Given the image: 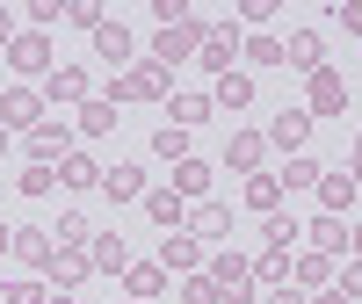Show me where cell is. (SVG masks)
Here are the masks:
<instances>
[{"label":"cell","instance_id":"cell-1","mask_svg":"<svg viewBox=\"0 0 362 304\" xmlns=\"http://www.w3.org/2000/svg\"><path fill=\"white\" fill-rule=\"evenodd\" d=\"M203 22H210V15H189V22H174V29H160V37H153V66H160V73H174L181 58H196Z\"/></svg>","mask_w":362,"mask_h":304},{"label":"cell","instance_id":"cell-2","mask_svg":"<svg viewBox=\"0 0 362 304\" xmlns=\"http://www.w3.org/2000/svg\"><path fill=\"white\" fill-rule=\"evenodd\" d=\"M203 276L225 290V304H254V261H247V254H218Z\"/></svg>","mask_w":362,"mask_h":304},{"label":"cell","instance_id":"cell-3","mask_svg":"<svg viewBox=\"0 0 362 304\" xmlns=\"http://www.w3.org/2000/svg\"><path fill=\"white\" fill-rule=\"evenodd\" d=\"M153 261L167 268V276H196V268H203V239H196V232H167Z\"/></svg>","mask_w":362,"mask_h":304},{"label":"cell","instance_id":"cell-4","mask_svg":"<svg viewBox=\"0 0 362 304\" xmlns=\"http://www.w3.org/2000/svg\"><path fill=\"white\" fill-rule=\"evenodd\" d=\"M196 58H203V66L210 73H232V58H239V37H232V22H203V44H196Z\"/></svg>","mask_w":362,"mask_h":304},{"label":"cell","instance_id":"cell-5","mask_svg":"<svg viewBox=\"0 0 362 304\" xmlns=\"http://www.w3.org/2000/svg\"><path fill=\"white\" fill-rule=\"evenodd\" d=\"M0 124L8 131H37L44 124V95L37 87H8V95H0Z\"/></svg>","mask_w":362,"mask_h":304},{"label":"cell","instance_id":"cell-6","mask_svg":"<svg viewBox=\"0 0 362 304\" xmlns=\"http://www.w3.org/2000/svg\"><path fill=\"white\" fill-rule=\"evenodd\" d=\"M116 102H167V73L160 66H131L116 80Z\"/></svg>","mask_w":362,"mask_h":304},{"label":"cell","instance_id":"cell-7","mask_svg":"<svg viewBox=\"0 0 362 304\" xmlns=\"http://www.w3.org/2000/svg\"><path fill=\"white\" fill-rule=\"evenodd\" d=\"M305 138H312V109H276V124H268V145H283L290 160L305 152Z\"/></svg>","mask_w":362,"mask_h":304},{"label":"cell","instance_id":"cell-8","mask_svg":"<svg viewBox=\"0 0 362 304\" xmlns=\"http://www.w3.org/2000/svg\"><path fill=\"white\" fill-rule=\"evenodd\" d=\"M283 66H297V73H326V44H319V29H297V37L283 44Z\"/></svg>","mask_w":362,"mask_h":304},{"label":"cell","instance_id":"cell-9","mask_svg":"<svg viewBox=\"0 0 362 304\" xmlns=\"http://www.w3.org/2000/svg\"><path fill=\"white\" fill-rule=\"evenodd\" d=\"M66 152H73V131H66V124H51V116H44V124L29 131V160H37V167L66 160Z\"/></svg>","mask_w":362,"mask_h":304},{"label":"cell","instance_id":"cell-10","mask_svg":"<svg viewBox=\"0 0 362 304\" xmlns=\"http://www.w3.org/2000/svg\"><path fill=\"white\" fill-rule=\"evenodd\" d=\"M8 66H15L22 80H29V73H44V80H51V44L29 29V37H15V44H8Z\"/></svg>","mask_w":362,"mask_h":304},{"label":"cell","instance_id":"cell-11","mask_svg":"<svg viewBox=\"0 0 362 304\" xmlns=\"http://www.w3.org/2000/svg\"><path fill=\"white\" fill-rule=\"evenodd\" d=\"M87 261H95V276H124L131 268V247L116 232H95V247H87Z\"/></svg>","mask_w":362,"mask_h":304},{"label":"cell","instance_id":"cell-12","mask_svg":"<svg viewBox=\"0 0 362 304\" xmlns=\"http://www.w3.org/2000/svg\"><path fill=\"white\" fill-rule=\"evenodd\" d=\"M189 232H196V239H225V232H232V203H210V196H203V203L189 210Z\"/></svg>","mask_w":362,"mask_h":304},{"label":"cell","instance_id":"cell-13","mask_svg":"<svg viewBox=\"0 0 362 304\" xmlns=\"http://www.w3.org/2000/svg\"><path fill=\"white\" fill-rule=\"evenodd\" d=\"M124 290H131V304L160 297V290H167V268H160V261H131V268H124Z\"/></svg>","mask_w":362,"mask_h":304},{"label":"cell","instance_id":"cell-14","mask_svg":"<svg viewBox=\"0 0 362 304\" xmlns=\"http://www.w3.org/2000/svg\"><path fill=\"white\" fill-rule=\"evenodd\" d=\"M95 51L109 58V66H131V58H138V44H131L124 22H102V29H95Z\"/></svg>","mask_w":362,"mask_h":304},{"label":"cell","instance_id":"cell-15","mask_svg":"<svg viewBox=\"0 0 362 304\" xmlns=\"http://www.w3.org/2000/svg\"><path fill=\"white\" fill-rule=\"evenodd\" d=\"M145 218H153V225H167V232H174V225H189V203H181L174 189H145Z\"/></svg>","mask_w":362,"mask_h":304},{"label":"cell","instance_id":"cell-16","mask_svg":"<svg viewBox=\"0 0 362 304\" xmlns=\"http://www.w3.org/2000/svg\"><path fill=\"white\" fill-rule=\"evenodd\" d=\"M261 152H268V138H261V131H239V138L225 145V167H239V174H261Z\"/></svg>","mask_w":362,"mask_h":304},{"label":"cell","instance_id":"cell-17","mask_svg":"<svg viewBox=\"0 0 362 304\" xmlns=\"http://www.w3.org/2000/svg\"><path fill=\"white\" fill-rule=\"evenodd\" d=\"M58 181H66V189H102V160H87V152H66V160H58Z\"/></svg>","mask_w":362,"mask_h":304},{"label":"cell","instance_id":"cell-18","mask_svg":"<svg viewBox=\"0 0 362 304\" xmlns=\"http://www.w3.org/2000/svg\"><path fill=\"white\" fill-rule=\"evenodd\" d=\"M247 210L276 218V210H283V181H276V174H247Z\"/></svg>","mask_w":362,"mask_h":304},{"label":"cell","instance_id":"cell-19","mask_svg":"<svg viewBox=\"0 0 362 304\" xmlns=\"http://www.w3.org/2000/svg\"><path fill=\"white\" fill-rule=\"evenodd\" d=\"M44 95H51V102H87V73H80V66H51Z\"/></svg>","mask_w":362,"mask_h":304},{"label":"cell","instance_id":"cell-20","mask_svg":"<svg viewBox=\"0 0 362 304\" xmlns=\"http://www.w3.org/2000/svg\"><path fill=\"white\" fill-rule=\"evenodd\" d=\"M341 102H348L341 73H312V116H341Z\"/></svg>","mask_w":362,"mask_h":304},{"label":"cell","instance_id":"cell-21","mask_svg":"<svg viewBox=\"0 0 362 304\" xmlns=\"http://www.w3.org/2000/svg\"><path fill=\"white\" fill-rule=\"evenodd\" d=\"M15 261H29V268H51V232H37V225H29V232H15V247H8Z\"/></svg>","mask_w":362,"mask_h":304},{"label":"cell","instance_id":"cell-22","mask_svg":"<svg viewBox=\"0 0 362 304\" xmlns=\"http://www.w3.org/2000/svg\"><path fill=\"white\" fill-rule=\"evenodd\" d=\"M58 239H66L73 254H87L95 247V218H87V210H66V218H58Z\"/></svg>","mask_w":362,"mask_h":304},{"label":"cell","instance_id":"cell-23","mask_svg":"<svg viewBox=\"0 0 362 304\" xmlns=\"http://www.w3.org/2000/svg\"><path fill=\"white\" fill-rule=\"evenodd\" d=\"M319 196H326V218H341L355 203V174H319Z\"/></svg>","mask_w":362,"mask_h":304},{"label":"cell","instance_id":"cell-24","mask_svg":"<svg viewBox=\"0 0 362 304\" xmlns=\"http://www.w3.org/2000/svg\"><path fill=\"white\" fill-rule=\"evenodd\" d=\"M319 174H326V167L312 160V152H297L290 167H276V181H283V189H319Z\"/></svg>","mask_w":362,"mask_h":304},{"label":"cell","instance_id":"cell-25","mask_svg":"<svg viewBox=\"0 0 362 304\" xmlns=\"http://www.w3.org/2000/svg\"><path fill=\"white\" fill-rule=\"evenodd\" d=\"M247 102H254V80H247V73H225L218 95H210V109H247Z\"/></svg>","mask_w":362,"mask_h":304},{"label":"cell","instance_id":"cell-26","mask_svg":"<svg viewBox=\"0 0 362 304\" xmlns=\"http://www.w3.org/2000/svg\"><path fill=\"white\" fill-rule=\"evenodd\" d=\"M102 189H109L116 203H131V196H145V174H138V167H102Z\"/></svg>","mask_w":362,"mask_h":304},{"label":"cell","instance_id":"cell-27","mask_svg":"<svg viewBox=\"0 0 362 304\" xmlns=\"http://www.w3.org/2000/svg\"><path fill=\"white\" fill-rule=\"evenodd\" d=\"M203 189H210V167H203V160H181V167H174V196H181V203H189V196L203 203Z\"/></svg>","mask_w":362,"mask_h":304},{"label":"cell","instance_id":"cell-28","mask_svg":"<svg viewBox=\"0 0 362 304\" xmlns=\"http://www.w3.org/2000/svg\"><path fill=\"white\" fill-rule=\"evenodd\" d=\"M153 160H174V167H181V160H189V131H181V124H160V131H153Z\"/></svg>","mask_w":362,"mask_h":304},{"label":"cell","instance_id":"cell-29","mask_svg":"<svg viewBox=\"0 0 362 304\" xmlns=\"http://www.w3.org/2000/svg\"><path fill=\"white\" fill-rule=\"evenodd\" d=\"M87 276H95V261H87V254H51V283H87Z\"/></svg>","mask_w":362,"mask_h":304},{"label":"cell","instance_id":"cell-30","mask_svg":"<svg viewBox=\"0 0 362 304\" xmlns=\"http://www.w3.org/2000/svg\"><path fill=\"white\" fill-rule=\"evenodd\" d=\"M80 131H87V138L116 131V102H80Z\"/></svg>","mask_w":362,"mask_h":304},{"label":"cell","instance_id":"cell-31","mask_svg":"<svg viewBox=\"0 0 362 304\" xmlns=\"http://www.w3.org/2000/svg\"><path fill=\"white\" fill-rule=\"evenodd\" d=\"M312 247H319V254H341V247H348V225H341V218H312Z\"/></svg>","mask_w":362,"mask_h":304},{"label":"cell","instance_id":"cell-32","mask_svg":"<svg viewBox=\"0 0 362 304\" xmlns=\"http://www.w3.org/2000/svg\"><path fill=\"white\" fill-rule=\"evenodd\" d=\"M254 283H290V247H268L254 261Z\"/></svg>","mask_w":362,"mask_h":304},{"label":"cell","instance_id":"cell-33","mask_svg":"<svg viewBox=\"0 0 362 304\" xmlns=\"http://www.w3.org/2000/svg\"><path fill=\"white\" fill-rule=\"evenodd\" d=\"M239 51H247L254 66H283V37H247V44H239Z\"/></svg>","mask_w":362,"mask_h":304},{"label":"cell","instance_id":"cell-34","mask_svg":"<svg viewBox=\"0 0 362 304\" xmlns=\"http://www.w3.org/2000/svg\"><path fill=\"white\" fill-rule=\"evenodd\" d=\"M203 116H210V95H181V102H174V124H181V131H196Z\"/></svg>","mask_w":362,"mask_h":304},{"label":"cell","instance_id":"cell-35","mask_svg":"<svg viewBox=\"0 0 362 304\" xmlns=\"http://www.w3.org/2000/svg\"><path fill=\"white\" fill-rule=\"evenodd\" d=\"M58 189V167H22V196H51Z\"/></svg>","mask_w":362,"mask_h":304},{"label":"cell","instance_id":"cell-36","mask_svg":"<svg viewBox=\"0 0 362 304\" xmlns=\"http://www.w3.org/2000/svg\"><path fill=\"white\" fill-rule=\"evenodd\" d=\"M181 297H189V304H225V290L210 283V276H189V283H181Z\"/></svg>","mask_w":362,"mask_h":304},{"label":"cell","instance_id":"cell-37","mask_svg":"<svg viewBox=\"0 0 362 304\" xmlns=\"http://www.w3.org/2000/svg\"><path fill=\"white\" fill-rule=\"evenodd\" d=\"M261 232H268V247H290V239H297V218H290V210H276Z\"/></svg>","mask_w":362,"mask_h":304},{"label":"cell","instance_id":"cell-38","mask_svg":"<svg viewBox=\"0 0 362 304\" xmlns=\"http://www.w3.org/2000/svg\"><path fill=\"white\" fill-rule=\"evenodd\" d=\"M66 22H80V29H102V22H109V15H102V8H95V0H73V8H66Z\"/></svg>","mask_w":362,"mask_h":304},{"label":"cell","instance_id":"cell-39","mask_svg":"<svg viewBox=\"0 0 362 304\" xmlns=\"http://www.w3.org/2000/svg\"><path fill=\"white\" fill-rule=\"evenodd\" d=\"M297 276H305V283H334V268H326V254H305V261H297Z\"/></svg>","mask_w":362,"mask_h":304},{"label":"cell","instance_id":"cell-40","mask_svg":"<svg viewBox=\"0 0 362 304\" xmlns=\"http://www.w3.org/2000/svg\"><path fill=\"white\" fill-rule=\"evenodd\" d=\"M334 290H341V297H348V304H355V297H362V261H348V276H341V283H334Z\"/></svg>","mask_w":362,"mask_h":304},{"label":"cell","instance_id":"cell-41","mask_svg":"<svg viewBox=\"0 0 362 304\" xmlns=\"http://www.w3.org/2000/svg\"><path fill=\"white\" fill-rule=\"evenodd\" d=\"M8 304H44V290L37 283H8Z\"/></svg>","mask_w":362,"mask_h":304},{"label":"cell","instance_id":"cell-42","mask_svg":"<svg viewBox=\"0 0 362 304\" xmlns=\"http://www.w3.org/2000/svg\"><path fill=\"white\" fill-rule=\"evenodd\" d=\"M334 22H341V29H362V0H348V8H334Z\"/></svg>","mask_w":362,"mask_h":304},{"label":"cell","instance_id":"cell-43","mask_svg":"<svg viewBox=\"0 0 362 304\" xmlns=\"http://www.w3.org/2000/svg\"><path fill=\"white\" fill-rule=\"evenodd\" d=\"M8 44H15V15L0 8V51H8Z\"/></svg>","mask_w":362,"mask_h":304},{"label":"cell","instance_id":"cell-44","mask_svg":"<svg viewBox=\"0 0 362 304\" xmlns=\"http://www.w3.org/2000/svg\"><path fill=\"white\" fill-rule=\"evenodd\" d=\"M268 304H305V290H276V297H268Z\"/></svg>","mask_w":362,"mask_h":304},{"label":"cell","instance_id":"cell-45","mask_svg":"<svg viewBox=\"0 0 362 304\" xmlns=\"http://www.w3.org/2000/svg\"><path fill=\"white\" fill-rule=\"evenodd\" d=\"M348 174H355V189H362V138H355V167H348Z\"/></svg>","mask_w":362,"mask_h":304},{"label":"cell","instance_id":"cell-46","mask_svg":"<svg viewBox=\"0 0 362 304\" xmlns=\"http://www.w3.org/2000/svg\"><path fill=\"white\" fill-rule=\"evenodd\" d=\"M44 304H80V297H73V290H58V297H44Z\"/></svg>","mask_w":362,"mask_h":304},{"label":"cell","instance_id":"cell-47","mask_svg":"<svg viewBox=\"0 0 362 304\" xmlns=\"http://www.w3.org/2000/svg\"><path fill=\"white\" fill-rule=\"evenodd\" d=\"M319 304H348V297H341V290H326V297H319Z\"/></svg>","mask_w":362,"mask_h":304},{"label":"cell","instance_id":"cell-48","mask_svg":"<svg viewBox=\"0 0 362 304\" xmlns=\"http://www.w3.org/2000/svg\"><path fill=\"white\" fill-rule=\"evenodd\" d=\"M0 247H15V232H8V225H0Z\"/></svg>","mask_w":362,"mask_h":304},{"label":"cell","instance_id":"cell-49","mask_svg":"<svg viewBox=\"0 0 362 304\" xmlns=\"http://www.w3.org/2000/svg\"><path fill=\"white\" fill-rule=\"evenodd\" d=\"M0 152H8V124H0Z\"/></svg>","mask_w":362,"mask_h":304},{"label":"cell","instance_id":"cell-50","mask_svg":"<svg viewBox=\"0 0 362 304\" xmlns=\"http://www.w3.org/2000/svg\"><path fill=\"white\" fill-rule=\"evenodd\" d=\"M355 254H362V225H355Z\"/></svg>","mask_w":362,"mask_h":304}]
</instances>
